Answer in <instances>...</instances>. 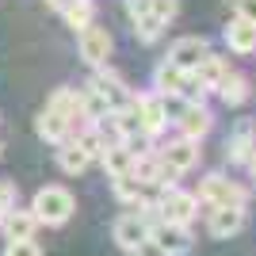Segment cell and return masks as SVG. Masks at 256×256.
<instances>
[{"instance_id": "6da1fadb", "label": "cell", "mask_w": 256, "mask_h": 256, "mask_svg": "<svg viewBox=\"0 0 256 256\" xmlns=\"http://www.w3.org/2000/svg\"><path fill=\"white\" fill-rule=\"evenodd\" d=\"M31 214L38 218V226L62 230V226L76 214V199H73V192H69V188H62V184H46V188H38V192H34Z\"/></svg>"}, {"instance_id": "7a4b0ae2", "label": "cell", "mask_w": 256, "mask_h": 256, "mask_svg": "<svg viewBox=\"0 0 256 256\" xmlns=\"http://www.w3.org/2000/svg\"><path fill=\"white\" fill-rule=\"evenodd\" d=\"M195 199H199V206H248V199H252V192H248L241 180H230L226 172H206L203 180H199V188H195Z\"/></svg>"}, {"instance_id": "3957f363", "label": "cell", "mask_w": 256, "mask_h": 256, "mask_svg": "<svg viewBox=\"0 0 256 256\" xmlns=\"http://www.w3.org/2000/svg\"><path fill=\"white\" fill-rule=\"evenodd\" d=\"M157 222V206H138V210H126L118 214L115 226H111V241H115L122 252H134L138 245L150 241V226Z\"/></svg>"}, {"instance_id": "277c9868", "label": "cell", "mask_w": 256, "mask_h": 256, "mask_svg": "<svg viewBox=\"0 0 256 256\" xmlns=\"http://www.w3.org/2000/svg\"><path fill=\"white\" fill-rule=\"evenodd\" d=\"M92 92H100V100L107 104V111H122V107H134V88L122 80V76L111 69V65H100V69H92V76L84 80Z\"/></svg>"}, {"instance_id": "5b68a950", "label": "cell", "mask_w": 256, "mask_h": 256, "mask_svg": "<svg viewBox=\"0 0 256 256\" xmlns=\"http://www.w3.org/2000/svg\"><path fill=\"white\" fill-rule=\"evenodd\" d=\"M111 50H115V38H111V31H107V27H100V23H88L84 31H76V54H80V62H84L88 69H100V65H107Z\"/></svg>"}, {"instance_id": "8992f818", "label": "cell", "mask_w": 256, "mask_h": 256, "mask_svg": "<svg viewBox=\"0 0 256 256\" xmlns=\"http://www.w3.org/2000/svg\"><path fill=\"white\" fill-rule=\"evenodd\" d=\"M157 218L160 222H176V226H192L195 218H199V199H195V192H184L180 184H176L172 192H164L157 199Z\"/></svg>"}, {"instance_id": "52a82bcc", "label": "cell", "mask_w": 256, "mask_h": 256, "mask_svg": "<svg viewBox=\"0 0 256 256\" xmlns=\"http://www.w3.org/2000/svg\"><path fill=\"white\" fill-rule=\"evenodd\" d=\"M134 115H138L142 134H146L150 142H157L160 134L168 130V115H164L160 92H153V88H146V92H138V96H134Z\"/></svg>"}, {"instance_id": "ba28073f", "label": "cell", "mask_w": 256, "mask_h": 256, "mask_svg": "<svg viewBox=\"0 0 256 256\" xmlns=\"http://www.w3.org/2000/svg\"><path fill=\"white\" fill-rule=\"evenodd\" d=\"M157 150V157H160V164L164 168H172L176 176H188V172L199 164V157H203V150H199V142H192V138H176L172 142H164V146H153Z\"/></svg>"}, {"instance_id": "9c48e42d", "label": "cell", "mask_w": 256, "mask_h": 256, "mask_svg": "<svg viewBox=\"0 0 256 256\" xmlns=\"http://www.w3.org/2000/svg\"><path fill=\"white\" fill-rule=\"evenodd\" d=\"M150 241L160 248L164 256H188L195 245V237H192V226H176V222H153L150 226Z\"/></svg>"}, {"instance_id": "30bf717a", "label": "cell", "mask_w": 256, "mask_h": 256, "mask_svg": "<svg viewBox=\"0 0 256 256\" xmlns=\"http://www.w3.org/2000/svg\"><path fill=\"white\" fill-rule=\"evenodd\" d=\"M210 50H214L210 38H203V34H180L176 42H168V54H164V62H172L176 69H184V73H192V69L203 62Z\"/></svg>"}, {"instance_id": "8fae6325", "label": "cell", "mask_w": 256, "mask_h": 256, "mask_svg": "<svg viewBox=\"0 0 256 256\" xmlns=\"http://www.w3.org/2000/svg\"><path fill=\"white\" fill-rule=\"evenodd\" d=\"M248 226V206H210L206 210V234L214 241H230Z\"/></svg>"}, {"instance_id": "7c38bea8", "label": "cell", "mask_w": 256, "mask_h": 256, "mask_svg": "<svg viewBox=\"0 0 256 256\" xmlns=\"http://www.w3.org/2000/svg\"><path fill=\"white\" fill-rule=\"evenodd\" d=\"M252 146H256V118L241 115L234 126H230V134H226V160H230L234 168H245Z\"/></svg>"}, {"instance_id": "4fadbf2b", "label": "cell", "mask_w": 256, "mask_h": 256, "mask_svg": "<svg viewBox=\"0 0 256 256\" xmlns=\"http://www.w3.org/2000/svg\"><path fill=\"white\" fill-rule=\"evenodd\" d=\"M172 126H176V134H180V138L203 142L206 134L214 130V111H210L206 104H188V107L180 111V118L172 122Z\"/></svg>"}, {"instance_id": "5bb4252c", "label": "cell", "mask_w": 256, "mask_h": 256, "mask_svg": "<svg viewBox=\"0 0 256 256\" xmlns=\"http://www.w3.org/2000/svg\"><path fill=\"white\" fill-rule=\"evenodd\" d=\"M230 73H234V69H230V54H218V50H210L203 62L192 69V76L199 80V88H203L206 96H214V92H218V84H222Z\"/></svg>"}, {"instance_id": "9a60e30c", "label": "cell", "mask_w": 256, "mask_h": 256, "mask_svg": "<svg viewBox=\"0 0 256 256\" xmlns=\"http://www.w3.org/2000/svg\"><path fill=\"white\" fill-rule=\"evenodd\" d=\"M38 234V218L31 214V206H8L0 218V237L4 241H31Z\"/></svg>"}, {"instance_id": "2e32d148", "label": "cell", "mask_w": 256, "mask_h": 256, "mask_svg": "<svg viewBox=\"0 0 256 256\" xmlns=\"http://www.w3.org/2000/svg\"><path fill=\"white\" fill-rule=\"evenodd\" d=\"M222 42H226V50L234 54V58H248V54H256V23L234 16V20L222 27Z\"/></svg>"}, {"instance_id": "e0dca14e", "label": "cell", "mask_w": 256, "mask_h": 256, "mask_svg": "<svg viewBox=\"0 0 256 256\" xmlns=\"http://www.w3.org/2000/svg\"><path fill=\"white\" fill-rule=\"evenodd\" d=\"M96 160L104 164L107 180H115V176H130V168H134V153H130L122 142H115V138H107L104 153H100Z\"/></svg>"}, {"instance_id": "ac0fdd59", "label": "cell", "mask_w": 256, "mask_h": 256, "mask_svg": "<svg viewBox=\"0 0 256 256\" xmlns=\"http://www.w3.org/2000/svg\"><path fill=\"white\" fill-rule=\"evenodd\" d=\"M184 80H188V73L176 69L172 62H164V58L153 65V92H160V96H180V92H184Z\"/></svg>"}, {"instance_id": "d6986e66", "label": "cell", "mask_w": 256, "mask_h": 256, "mask_svg": "<svg viewBox=\"0 0 256 256\" xmlns=\"http://www.w3.org/2000/svg\"><path fill=\"white\" fill-rule=\"evenodd\" d=\"M34 134H38L42 142H50V146H62V142L69 138V122H65L58 111L42 107V111L34 115Z\"/></svg>"}, {"instance_id": "ffe728a7", "label": "cell", "mask_w": 256, "mask_h": 256, "mask_svg": "<svg viewBox=\"0 0 256 256\" xmlns=\"http://www.w3.org/2000/svg\"><path fill=\"white\" fill-rule=\"evenodd\" d=\"M214 96L222 100L226 107H241V104H248V96H252V80H248L245 73H230L222 84H218Z\"/></svg>"}, {"instance_id": "44dd1931", "label": "cell", "mask_w": 256, "mask_h": 256, "mask_svg": "<svg viewBox=\"0 0 256 256\" xmlns=\"http://www.w3.org/2000/svg\"><path fill=\"white\" fill-rule=\"evenodd\" d=\"M58 168H62L65 176H80V172L92 168V157H88L73 138H65L62 146H58Z\"/></svg>"}, {"instance_id": "7402d4cb", "label": "cell", "mask_w": 256, "mask_h": 256, "mask_svg": "<svg viewBox=\"0 0 256 256\" xmlns=\"http://www.w3.org/2000/svg\"><path fill=\"white\" fill-rule=\"evenodd\" d=\"M62 20H65V27L69 31H84L88 23H96V0H69L62 8Z\"/></svg>"}, {"instance_id": "603a6c76", "label": "cell", "mask_w": 256, "mask_h": 256, "mask_svg": "<svg viewBox=\"0 0 256 256\" xmlns=\"http://www.w3.org/2000/svg\"><path fill=\"white\" fill-rule=\"evenodd\" d=\"M130 31H134V38H138L142 46H157L160 38H164V27H160L153 16H142V20L130 23Z\"/></svg>"}, {"instance_id": "cb8c5ba5", "label": "cell", "mask_w": 256, "mask_h": 256, "mask_svg": "<svg viewBox=\"0 0 256 256\" xmlns=\"http://www.w3.org/2000/svg\"><path fill=\"white\" fill-rule=\"evenodd\" d=\"M150 16L168 31L172 23H176V16H180V0H150Z\"/></svg>"}, {"instance_id": "d4e9b609", "label": "cell", "mask_w": 256, "mask_h": 256, "mask_svg": "<svg viewBox=\"0 0 256 256\" xmlns=\"http://www.w3.org/2000/svg\"><path fill=\"white\" fill-rule=\"evenodd\" d=\"M4 256H42V248H38V241H8L4 245Z\"/></svg>"}, {"instance_id": "484cf974", "label": "cell", "mask_w": 256, "mask_h": 256, "mask_svg": "<svg viewBox=\"0 0 256 256\" xmlns=\"http://www.w3.org/2000/svg\"><path fill=\"white\" fill-rule=\"evenodd\" d=\"M230 8H234V16H241V20L256 23V0H226Z\"/></svg>"}, {"instance_id": "4316f807", "label": "cell", "mask_w": 256, "mask_h": 256, "mask_svg": "<svg viewBox=\"0 0 256 256\" xmlns=\"http://www.w3.org/2000/svg\"><path fill=\"white\" fill-rule=\"evenodd\" d=\"M8 206H16V184H12V180H0V218H4Z\"/></svg>"}, {"instance_id": "83f0119b", "label": "cell", "mask_w": 256, "mask_h": 256, "mask_svg": "<svg viewBox=\"0 0 256 256\" xmlns=\"http://www.w3.org/2000/svg\"><path fill=\"white\" fill-rule=\"evenodd\" d=\"M160 104H164V115H168V122H176V118H180V111L188 107L180 96H160Z\"/></svg>"}, {"instance_id": "f1b7e54d", "label": "cell", "mask_w": 256, "mask_h": 256, "mask_svg": "<svg viewBox=\"0 0 256 256\" xmlns=\"http://www.w3.org/2000/svg\"><path fill=\"white\" fill-rule=\"evenodd\" d=\"M130 256H164V252H160V248L153 245V241H146V245H138V248H134Z\"/></svg>"}, {"instance_id": "f546056e", "label": "cell", "mask_w": 256, "mask_h": 256, "mask_svg": "<svg viewBox=\"0 0 256 256\" xmlns=\"http://www.w3.org/2000/svg\"><path fill=\"white\" fill-rule=\"evenodd\" d=\"M245 172L256 180V146H252V153H248V160H245Z\"/></svg>"}, {"instance_id": "4dcf8cb0", "label": "cell", "mask_w": 256, "mask_h": 256, "mask_svg": "<svg viewBox=\"0 0 256 256\" xmlns=\"http://www.w3.org/2000/svg\"><path fill=\"white\" fill-rule=\"evenodd\" d=\"M65 4H69V0H46V8H54L58 16H62V8H65Z\"/></svg>"}, {"instance_id": "1f68e13d", "label": "cell", "mask_w": 256, "mask_h": 256, "mask_svg": "<svg viewBox=\"0 0 256 256\" xmlns=\"http://www.w3.org/2000/svg\"><path fill=\"white\" fill-rule=\"evenodd\" d=\"M0 157H4V142H0Z\"/></svg>"}]
</instances>
